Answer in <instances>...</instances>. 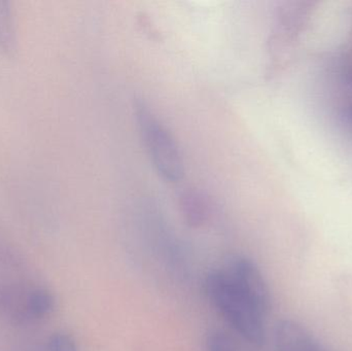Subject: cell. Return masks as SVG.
Returning <instances> with one entry per match:
<instances>
[{
    "mask_svg": "<svg viewBox=\"0 0 352 351\" xmlns=\"http://www.w3.org/2000/svg\"><path fill=\"white\" fill-rule=\"evenodd\" d=\"M205 291L236 335L256 348L264 343L265 315L232 284L223 270L208 274Z\"/></svg>",
    "mask_w": 352,
    "mask_h": 351,
    "instance_id": "cell-1",
    "label": "cell"
},
{
    "mask_svg": "<svg viewBox=\"0 0 352 351\" xmlns=\"http://www.w3.org/2000/svg\"><path fill=\"white\" fill-rule=\"evenodd\" d=\"M135 109L140 136L157 172L165 181H180L184 163L175 138L144 101H138Z\"/></svg>",
    "mask_w": 352,
    "mask_h": 351,
    "instance_id": "cell-2",
    "label": "cell"
},
{
    "mask_svg": "<svg viewBox=\"0 0 352 351\" xmlns=\"http://www.w3.org/2000/svg\"><path fill=\"white\" fill-rule=\"evenodd\" d=\"M232 284L266 317L270 309V294L258 266L245 257H234L223 269Z\"/></svg>",
    "mask_w": 352,
    "mask_h": 351,
    "instance_id": "cell-3",
    "label": "cell"
},
{
    "mask_svg": "<svg viewBox=\"0 0 352 351\" xmlns=\"http://www.w3.org/2000/svg\"><path fill=\"white\" fill-rule=\"evenodd\" d=\"M277 351H328L299 324L281 321L275 330Z\"/></svg>",
    "mask_w": 352,
    "mask_h": 351,
    "instance_id": "cell-4",
    "label": "cell"
},
{
    "mask_svg": "<svg viewBox=\"0 0 352 351\" xmlns=\"http://www.w3.org/2000/svg\"><path fill=\"white\" fill-rule=\"evenodd\" d=\"M179 207L188 226H202L208 220L210 205L204 194L196 189H186L179 196Z\"/></svg>",
    "mask_w": 352,
    "mask_h": 351,
    "instance_id": "cell-5",
    "label": "cell"
},
{
    "mask_svg": "<svg viewBox=\"0 0 352 351\" xmlns=\"http://www.w3.org/2000/svg\"><path fill=\"white\" fill-rule=\"evenodd\" d=\"M248 346L250 344L236 334L233 336L221 330L212 332L207 340V351H250Z\"/></svg>",
    "mask_w": 352,
    "mask_h": 351,
    "instance_id": "cell-6",
    "label": "cell"
},
{
    "mask_svg": "<svg viewBox=\"0 0 352 351\" xmlns=\"http://www.w3.org/2000/svg\"><path fill=\"white\" fill-rule=\"evenodd\" d=\"M14 43V22L12 12L6 2H0V47L12 49Z\"/></svg>",
    "mask_w": 352,
    "mask_h": 351,
    "instance_id": "cell-7",
    "label": "cell"
},
{
    "mask_svg": "<svg viewBox=\"0 0 352 351\" xmlns=\"http://www.w3.org/2000/svg\"><path fill=\"white\" fill-rule=\"evenodd\" d=\"M349 120H351V122L352 124V106L351 107V109H349Z\"/></svg>",
    "mask_w": 352,
    "mask_h": 351,
    "instance_id": "cell-8",
    "label": "cell"
},
{
    "mask_svg": "<svg viewBox=\"0 0 352 351\" xmlns=\"http://www.w3.org/2000/svg\"><path fill=\"white\" fill-rule=\"evenodd\" d=\"M349 78L352 82V67L351 68V69H349Z\"/></svg>",
    "mask_w": 352,
    "mask_h": 351,
    "instance_id": "cell-9",
    "label": "cell"
}]
</instances>
